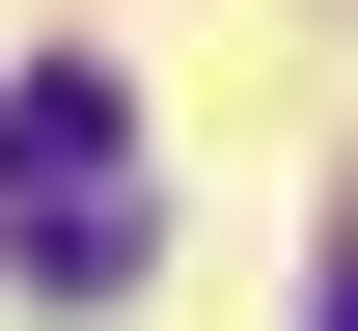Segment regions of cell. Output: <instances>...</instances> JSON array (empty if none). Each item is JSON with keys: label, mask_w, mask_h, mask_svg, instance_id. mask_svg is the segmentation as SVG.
Wrapping results in <instances>:
<instances>
[{"label": "cell", "mask_w": 358, "mask_h": 331, "mask_svg": "<svg viewBox=\"0 0 358 331\" xmlns=\"http://www.w3.org/2000/svg\"><path fill=\"white\" fill-rule=\"evenodd\" d=\"M0 276L28 304H110L138 276V111L55 55V83H0Z\"/></svg>", "instance_id": "obj_1"}, {"label": "cell", "mask_w": 358, "mask_h": 331, "mask_svg": "<svg viewBox=\"0 0 358 331\" xmlns=\"http://www.w3.org/2000/svg\"><path fill=\"white\" fill-rule=\"evenodd\" d=\"M331 331H358V221H331Z\"/></svg>", "instance_id": "obj_2"}]
</instances>
